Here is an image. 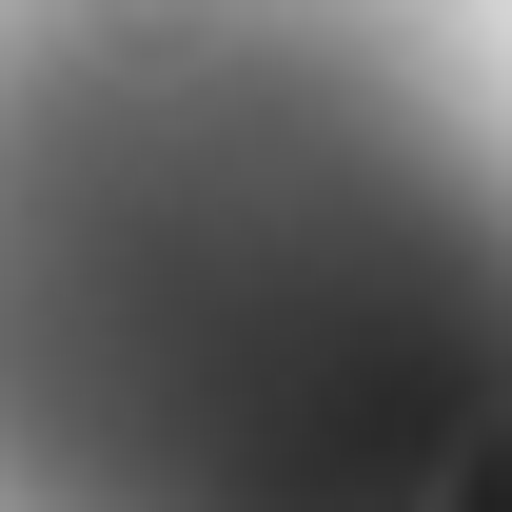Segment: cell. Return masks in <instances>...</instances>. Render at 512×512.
<instances>
[{
	"label": "cell",
	"instance_id": "obj_1",
	"mask_svg": "<svg viewBox=\"0 0 512 512\" xmlns=\"http://www.w3.org/2000/svg\"><path fill=\"white\" fill-rule=\"evenodd\" d=\"M0 512H512V138L414 0H0Z\"/></svg>",
	"mask_w": 512,
	"mask_h": 512
}]
</instances>
